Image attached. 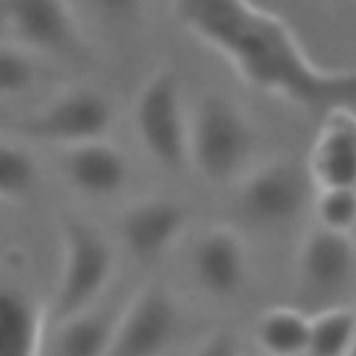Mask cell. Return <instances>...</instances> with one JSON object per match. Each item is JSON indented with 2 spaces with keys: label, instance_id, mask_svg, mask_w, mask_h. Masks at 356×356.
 Segmentation results:
<instances>
[{
  "label": "cell",
  "instance_id": "1",
  "mask_svg": "<svg viewBox=\"0 0 356 356\" xmlns=\"http://www.w3.org/2000/svg\"><path fill=\"white\" fill-rule=\"evenodd\" d=\"M175 19L253 89L314 114L356 108V67H320L295 31L256 0H170Z\"/></svg>",
  "mask_w": 356,
  "mask_h": 356
},
{
  "label": "cell",
  "instance_id": "2",
  "mask_svg": "<svg viewBox=\"0 0 356 356\" xmlns=\"http://www.w3.org/2000/svg\"><path fill=\"white\" fill-rule=\"evenodd\" d=\"M259 147L253 120L236 100L209 92L189 114V164L211 186L236 184Z\"/></svg>",
  "mask_w": 356,
  "mask_h": 356
},
{
  "label": "cell",
  "instance_id": "3",
  "mask_svg": "<svg viewBox=\"0 0 356 356\" xmlns=\"http://www.w3.org/2000/svg\"><path fill=\"white\" fill-rule=\"evenodd\" d=\"M58 242H61L58 278L50 303L44 306L47 328L95 306L106 295L117 270L114 245L95 222L83 217L67 214L58 225Z\"/></svg>",
  "mask_w": 356,
  "mask_h": 356
},
{
  "label": "cell",
  "instance_id": "4",
  "mask_svg": "<svg viewBox=\"0 0 356 356\" xmlns=\"http://www.w3.org/2000/svg\"><path fill=\"white\" fill-rule=\"evenodd\" d=\"M134 131L142 150L161 170L189 164V111L184 103L181 75L172 67L153 70L134 100Z\"/></svg>",
  "mask_w": 356,
  "mask_h": 356
},
{
  "label": "cell",
  "instance_id": "5",
  "mask_svg": "<svg viewBox=\"0 0 356 356\" xmlns=\"http://www.w3.org/2000/svg\"><path fill=\"white\" fill-rule=\"evenodd\" d=\"M309 170L292 159H270L250 167L236 181V209L259 228H281L295 222L314 200Z\"/></svg>",
  "mask_w": 356,
  "mask_h": 356
},
{
  "label": "cell",
  "instance_id": "6",
  "mask_svg": "<svg viewBox=\"0 0 356 356\" xmlns=\"http://www.w3.org/2000/svg\"><path fill=\"white\" fill-rule=\"evenodd\" d=\"M114 125V103L95 86H67L19 120L17 134L33 142L72 147L92 139H106Z\"/></svg>",
  "mask_w": 356,
  "mask_h": 356
},
{
  "label": "cell",
  "instance_id": "7",
  "mask_svg": "<svg viewBox=\"0 0 356 356\" xmlns=\"http://www.w3.org/2000/svg\"><path fill=\"white\" fill-rule=\"evenodd\" d=\"M181 331V309L161 284L136 289L120 309L106 356H170Z\"/></svg>",
  "mask_w": 356,
  "mask_h": 356
},
{
  "label": "cell",
  "instance_id": "8",
  "mask_svg": "<svg viewBox=\"0 0 356 356\" xmlns=\"http://www.w3.org/2000/svg\"><path fill=\"white\" fill-rule=\"evenodd\" d=\"M0 25L31 53L53 58L83 53V33L67 0H0Z\"/></svg>",
  "mask_w": 356,
  "mask_h": 356
},
{
  "label": "cell",
  "instance_id": "9",
  "mask_svg": "<svg viewBox=\"0 0 356 356\" xmlns=\"http://www.w3.org/2000/svg\"><path fill=\"white\" fill-rule=\"evenodd\" d=\"M356 275V245L350 234L314 225L298 248V284L312 300L339 298Z\"/></svg>",
  "mask_w": 356,
  "mask_h": 356
},
{
  "label": "cell",
  "instance_id": "10",
  "mask_svg": "<svg viewBox=\"0 0 356 356\" xmlns=\"http://www.w3.org/2000/svg\"><path fill=\"white\" fill-rule=\"evenodd\" d=\"M186 209L172 197H142L117 217V234L136 261H159L167 256L186 228Z\"/></svg>",
  "mask_w": 356,
  "mask_h": 356
},
{
  "label": "cell",
  "instance_id": "11",
  "mask_svg": "<svg viewBox=\"0 0 356 356\" xmlns=\"http://www.w3.org/2000/svg\"><path fill=\"white\" fill-rule=\"evenodd\" d=\"M192 273L203 292L211 298L228 300L242 292L248 284V248L242 236L228 225L206 228L192 245Z\"/></svg>",
  "mask_w": 356,
  "mask_h": 356
},
{
  "label": "cell",
  "instance_id": "12",
  "mask_svg": "<svg viewBox=\"0 0 356 356\" xmlns=\"http://www.w3.org/2000/svg\"><path fill=\"white\" fill-rule=\"evenodd\" d=\"M306 170L314 186H356V108L323 114Z\"/></svg>",
  "mask_w": 356,
  "mask_h": 356
},
{
  "label": "cell",
  "instance_id": "13",
  "mask_svg": "<svg viewBox=\"0 0 356 356\" xmlns=\"http://www.w3.org/2000/svg\"><path fill=\"white\" fill-rule=\"evenodd\" d=\"M61 170L70 186L86 197H114L128 184V159L106 139L64 147Z\"/></svg>",
  "mask_w": 356,
  "mask_h": 356
},
{
  "label": "cell",
  "instance_id": "14",
  "mask_svg": "<svg viewBox=\"0 0 356 356\" xmlns=\"http://www.w3.org/2000/svg\"><path fill=\"white\" fill-rule=\"evenodd\" d=\"M44 309L19 286L0 284V356H42Z\"/></svg>",
  "mask_w": 356,
  "mask_h": 356
},
{
  "label": "cell",
  "instance_id": "15",
  "mask_svg": "<svg viewBox=\"0 0 356 356\" xmlns=\"http://www.w3.org/2000/svg\"><path fill=\"white\" fill-rule=\"evenodd\" d=\"M122 306L95 303L56 325L53 328V356H106L117 317Z\"/></svg>",
  "mask_w": 356,
  "mask_h": 356
},
{
  "label": "cell",
  "instance_id": "16",
  "mask_svg": "<svg viewBox=\"0 0 356 356\" xmlns=\"http://www.w3.org/2000/svg\"><path fill=\"white\" fill-rule=\"evenodd\" d=\"M312 317L295 306H270L253 323L256 348L264 356H306Z\"/></svg>",
  "mask_w": 356,
  "mask_h": 356
},
{
  "label": "cell",
  "instance_id": "17",
  "mask_svg": "<svg viewBox=\"0 0 356 356\" xmlns=\"http://www.w3.org/2000/svg\"><path fill=\"white\" fill-rule=\"evenodd\" d=\"M356 339V309L328 306L309 323L306 356H348Z\"/></svg>",
  "mask_w": 356,
  "mask_h": 356
},
{
  "label": "cell",
  "instance_id": "18",
  "mask_svg": "<svg viewBox=\"0 0 356 356\" xmlns=\"http://www.w3.org/2000/svg\"><path fill=\"white\" fill-rule=\"evenodd\" d=\"M36 161L31 153L14 142L0 139V206L19 203L36 186Z\"/></svg>",
  "mask_w": 356,
  "mask_h": 356
},
{
  "label": "cell",
  "instance_id": "19",
  "mask_svg": "<svg viewBox=\"0 0 356 356\" xmlns=\"http://www.w3.org/2000/svg\"><path fill=\"white\" fill-rule=\"evenodd\" d=\"M312 214L317 225L339 234L356 231V186H320L314 189Z\"/></svg>",
  "mask_w": 356,
  "mask_h": 356
},
{
  "label": "cell",
  "instance_id": "20",
  "mask_svg": "<svg viewBox=\"0 0 356 356\" xmlns=\"http://www.w3.org/2000/svg\"><path fill=\"white\" fill-rule=\"evenodd\" d=\"M33 83H36L33 53L14 42H0V97L22 95Z\"/></svg>",
  "mask_w": 356,
  "mask_h": 356
},
{
  "label": "cell",
  "instance_id": "21",
  "mask_svg": "<svg viewBox=\"0 0 356 356\" xmlns=\"http://www.w3.org/2000/svg\"><path fill=\"white\" fill-rule=\"evenodd\" d=\"M108 22H134L142 17L145 0H89Z\"/></svg>",
  "mask_w": 356,
  "mask_h": 356
},
{
  "label": "cell",
  "instance_id": "22",
  "mask_svg": "<svg viewBox=\"0 0 356 356\" xmlns=\"http://www.w3.org/2000/svg\"><path fill=\"white\" fill-rule=\"evenodd\" d=\"M192 356H239V339L231 331H214L195 348Z\"/></svg>",
  "mask_w": 356,
  "mask_h": 356
},
{
  "label": "cell",
  "instance_id": "23",
  "mask_svg": "<svg viewBox=\"0 0 356 356\" xmlns=\"http://www.w3.org/2000/svg\"><path fill=\"white\" fill-rule=\"evenodd\" d=\"M348 356H356V339H353V345H350V350H348Z\"/></svg>",
  "mask_w": 356,
  "mask_h": 356
},
{
  "label": "cell",
  "instance_id": "24",
  "mask_svg": "<svg viewBox=\"0 0 356 356\" xmlns=\"http://www.w3.org/2000/svg\"><path fill=\"white\" fill-rule=\"evenodd\" d=\"M353 234H356V231H353Z\"/></svg>",
  "mask_w": 356,
  "mask_h": 356
}]
</instances>
